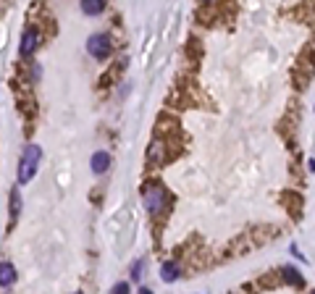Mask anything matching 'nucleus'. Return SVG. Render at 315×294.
Instances as JSON below:
<instances>
[{"label":"nucleus","mask_w":315,"mask_h":294,"mask_svg":"<svg viewBox=\"0 0 315 294\" xmlns=\"http://www.w3.org/2000/svg\"><path fill=\"white\" fill-rule=\"evenodd\" d=\"M312 294H315V291H312Z\"/></svg>","instance_id":"2eb2a0df"},{"label":"nucleus","mask_w":315,"mask_h":294,"mask_svg":"<svg viewBox=\"0 0 315 294\" xmlns=\"http://www.w3.org/2000/svg\"><path fill=\"white\" fill-rule=\"evenodd\" d=\"M21 213V192L11 189V218H16Z\"/></svg>","instance_id":"1a4fd4ad"},{"label":"nucleus","mask_w":315,"mask_h":294,"mask_svg":"<svg viewBox=\"0 0 315 294\" xmlns=\"http://www.w3.org/2000/svg\"><path fill=\"white\" fill-rule=\"evenodd\" d=\"M179 273H182V268H179V263H173V260H168V263L161 265V276H163V281H168V284L176 281Z\"/></svg>","instance_id":"423d86ee"},{"label":"nucleus","mask_w":315,"mask_h":294,"mask_svg":"<svg viewBox=\"0 0 315 294\" xmlns=\"http://www.w3.org/2000/svg\"><path fill=\"white\" fill-rule=\"evenodd\" d=\"M131 273H134V276H140V273H142V263L134 265V268H131Z\"/></svg>","instance_id":"ddd939ff"},{"label":"nucleus","mask_w":315,"mask_h":294,"mask_svg":"<svg viewBox=\"0 0 315 294\" xmlns=\"http://www.w3.org/2000/svg\"><path fill=\"white\" fill-rule=\"evenodd\" d=\"M87 48L97 61H103V58L110 55V40H108V34H92L87 40Z\"/></svg>","instance_id":"7ed1b4c3"},{"label":"nucleus","mask_w":315,"mask_h":294,"mask_svg":"<svg viewBox=\"0 0 315 294\" xmlns=\"http://www.w3.org/2000/svg\"><path fill=\"white\" fill-rule=\"evenodd\" d=\"M163 150H166V147H163V142H152V147H150V161H152V163H155V161H158V163H163V158H166V155H163Z\"/></svg>","instance_id":"9d476101"},{"label":"nucleus","mask_w":315,"mask_h":294,"mask_svg":"<svg viewBox=\"0 0 315 294\" xmlns=\"http://www.w3.org/2000/svg\"><path fill=\"white\" fill-rule=\"evenodd\" d=\"M284 273H286V281L289 284H302V279H300V273L294 268H284Z\"/></svg>","instance_id":"9b49d317"},{"label":"nucleus","mask_w":315,"mask_h":294,"mask_svg":"<svg viewBox=\"0 0 315 294\" xmlns=\"http://www.w3.org/2000/svg\"><path fill=\"white\" fill-rule=\"evenodd\" d=\"M89 166H92L95 173H105L108 166H110V155H108L105 150H97V152L92 155V161H89Z\"/></svg>","instance_id":"20e7f679"},{"label":"nucleus","mask_w":315,"mask_h":294,"mask_svg":"<svg viewBox=\"0 0 315 294\" xmlns=\"http://www.w3.org/2000/svg\"><path fill=\"white\" fill-rule=\"evenodd\" d=\"M113 294H129V284H124V281H119V284L113 286Z\"/></svg>","instance_id":"f8f14e48"},{"label":"nucleus","mask_w":315,"mask_h":294,"mask_svg":"<svg viewBox=\"0 0 315 294\" xmlns=\"http://www.w3.org/2000/svg\"><path fill=\"white\" fill-rule=\"evenodd\" d=\"M40 158H42V150H40L37 145L24 147V155H21V163H18V184H27L29 179L37 173Z\"/></svg>","instance_id":"f257e3e1"},{"label":"nucleus","mask_w":315,"mask_h":294,"mask_svg":"<svg viewBox=\"0 0 315 294\" xmlns=\"http://www.w3.org/2000/svg\"><path fill=\"white\" fill-rule=\"evenodd\" d=\"M140 294H152V291L150 289H140Z\"/></svg>","instance_id":"4468645a"},{"label":"nucleus","mask_w":315,"mask_h":294,"mask_svg":"<svg viewBox=\"0 0 315 294\" xmlns=\"http://www.w3.org/2000/svg\"><path fill=\"white\" fill-rule=\"evenodd\" d=\"M16 281V268L11 263H0V286H11Z\"/></svg>","instance_id":"0eeeda50"},{"label":"nucleus","mask_w":315,"mask_h":294,"mask_svg":"<svg viewBox=\"0 0 315 294\" xmlns=\"http://www.w3.org/2000/svg\"><path fill=\"white\" fill-rule=\"evenodd\" d=\"M103 8H105L103 0H84V3H82V11H84L87 16H95V13H100Z\"/></svg>","instance_id":"6e6552de"},{"label":"nucleus","mask_w":315,"mask_h":294,"mask_svg":"<svg viewBox=\"0 0 315 294\" xmlns=\"http://www.w3.org/2000/svg\"><path fill=\"white\" fill-rule=\"evenodd\" d=\"M34 48H37V32L34 29H27L24 37H21V55L34 53Z\"/></svg>","instance_id":"39448f33"},{"label":"nucleus","mask_w":315,"mask_h":294,"mask_svg":"<svg viewBox=\"0 0 315 294\" xmlns=\"http://www.w3.org/2000/svg\"><path fill=\"white\" fill-rule=\"evenodd\" d=\"M166 197L168 194H166L163 184H158V182H147L142 187V202H145V208L150 213H161L166 208Z\"/></svg>","instance_id":"f03ea898"}]
</instances>
